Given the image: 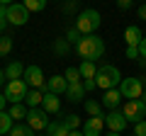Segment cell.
I'll list each match as a JSON object with an SVG mask.
<instances>
[{
  "label": "cell",
  "instance_id": "obj_36",
  "mask_svg": "<svg viewBox=\"0 0 146 136\" xmlns=\"http://www.w3.org/2000/svg\"><path fill=\"white\" fill-rule=\"evenodd\" d=\"M139 58H146V37L139 42Z\"/></svg>",
  "mask_w": 146,
  "mask_h": 136
},
{
  "label": "cell",
  "instance_id": "obj_28",
  "mask_svg": "<svg viewBox=\"0 0 146 136\" xmlns=\"http://www.w3.org/2000/svg\"><path fill=\"white\" fill-rule=\"evenodd\" d=\"M12 51V37H0V58H5Z\"/></svg>",
  "mask_w": 146,
  "mask_h": 136
},
{
  "label": "cell",
  "instance_id": "obj_30",
  "mask_svg": "<svg viewBox=\"0 0 146 136\" xmlns=\"http://www.w3.org/2000/svg\"><path fill=\"white\" fill-rule=\"evenodd\" d=\"M63 121H66V126H68L71 131L80 126V119H78V114H66V117H63Z\"/></svg>",
  "mask_w": 146,
  "mask_h": 136
},
{
  "label": "cell",
  "instance_id": "obj_6",
  "mask_svg": "<svg viewBox=\"0 0 146 136\" xmlns=\"http://www.w3.org/2000/svg\"><path fill=\"white\" fill-rule=\"evenodd\" d=\"M144 83H146L144 78H122V83H119L122 97H127V100H139L141 92H144Z\"/></svg>",
  "mask_w": 146,
  "mask_h": 136
},
{
  "label": "cell",
  "instance_id": "obj_22",
  "mask_svg": "<svg viewBox=\"0 0 146 136\" xmlns=\"http://www.w3.org/2000/svg\"><path fill=\"white\" fill-rule=\"evenodd\" d=\"M83 105H85V112H88L90 117H105L100 102H95V100H83Z\"/></svg>",
  "mask_w": 146,
  "mask_h": 136
},
{
  "label": "cell",
  "instance_id": "obj_1",
  "mask_svg": "<svg viewBox=\"0 0 146 136\" xmlns=\"http://www.w3.org/2000/svg\"><path fill=\"white\" fill-rule=\"evenodd\" d=\"M73 49H76V53H78L83 61H98V58L105 53V42L98 37V34H85Z\"/></svg>",
  "mask_w": 146,
  "mask_h": 136
},
{
  "label": "cell",
  "instance_id": "obj_38",
  "mask_svg": "<svg viewBox=\"0 0 146 136\" xmlns=\"http://www.w3.org/2000/svg\"><path fill=\"white\" fill-rule=\"evenodd\" d=\"M5 105H7V100H5V95H3V92H0V112H3V110H5Z\"/></svg>",
  "mask_w": 146,
  "mask_h": 136
},
{
  "label": "cell",
  "instance_id": "obj_21",
  "mask_svg": "<svg viewBox=\"0 0 146 136\" xmlns=\"http://www.w3.org/2000/svg\"><path fill=\"white\" fill-rule=\"evenodd\" d=\"M54 53H56V56H68V53H71V44L66 42V37L54 39Z\"/></svg>",
  "mask_w": 146,
  "mask_h": 136
},
{
  "label": "cell",
  "instance_id": "obj_44",
  "mask_svg": "<svg viewBox=\"0 0 146 136\" xmlns=\"http://www.w3.org/2000/svg\"><path fill=\"white\" fill-rule=\"evenodd\" d=\"M139 3H146V0H139Z\"/></svg>",
  "mask_w": 146,
  "mask_h": 136
},
{
  "label": "cell",
  "instance_id": "obj_7",
  "mask_svg": "<svg viewBox=\"0 0 146 136\" xmlns=\"http://www.w3.org/2000/svg\"><path fill=\"white\" fill-rule=\"evenodd\" d=\"M5 17H7V24H15V27H22L29 22V12L22 3H12V5L5 7Z\"/></svg>",
  "mask_w": 146,
  "mask_h": 136
},
{
  "label": "cell",
  "instance_id": "obj_4",
  "mask_svg": "<svg viewBox=\"0 0 146 136\" xmlns=\"http://www.w3.org/2000/svg\"><path fill=\"white\" fill-rule=\"evenodd\" d=\"M27 90H29V88H27V83L22 78L20 80H7V83H5V92H3V95H5V100L10 102V105H17V102H25Z\"/></svg>",
  "mask_w": 146,
  "mask_h": 136
},
{
  "label": "cell",
  "instance_id": "obj_45",
  "mask_svg": "<svg viewBox=\"0 0 146 136\" xmlns=\"http://www.w3.org/2000/svg\"><path fill=\"white\" fill-rule=\"evenodd\" d=\"M131 136H134V134H131Z\"/></svg>",
  "mask_w": 146,
  "mask_h": 136
},
{
  "label": "cell",
  "instance_id": "obj_37",
  "mask_svg": "<svg viewBox=\"0 0 146 136\" xmlns=\"http://www.w3.org/2000/svg\"><path fill=\"white\" fill-rule=\"evenodd\" d=\"M136 15H139L141 20H146V3H141V5H139V10H136Z\"/></svg>",
  "mask_w": 146,
  "mask_h": 136
},
{
  "label": "cell",
  "instance_id": "obj_2",
  "mask_svg": "<svg viewBox=\"0 0 146 136\" xmlns=\"http://www.w3.org/2000/svg\"><path fill=\"white\" fill-rule=\"evenodd\" d=\"M95 83H98V88H102V90L117 88V85L122 83V73H119V68L110 66V63L100 66V68H98V75H95Z\"/></svg>",
  "mask_w": 146,
  "mask_h": 136
},
{
  "label": "cell",
  "instance_id": "obj_43",
  "mask_svg": "<svg viewBox=\"0 0 146 136\" xmlns=\"http://www.w3.org/2000/svg\"><path fill=\"white\" fill-rule=\"evenodd\" d=\"M141 100H144V105H146V90H144V92H141Z\"/></svg>",
  "mask_w": 146,
  "mask_h": 136
},
{
  "label": "cell",
  "instance_id": "obj_35",
  "mask_svg": "<svg viewBox=\"0 0 146 136\" xmlns=\"http://www.w3.org/2000/svg\"><path fill=\"white\" fill-rule=\"evenodd\" d=\"M131 3H134V0H117V7H119V10H129Z\"/></svg>",
  "mask_w": 146,
  "mask_h": 136
},
{
  "label": "cell",
  "instance_id": "obj_20",
  "mask_svg": "<svg viewBox=\"0 0 146 136\" xmlns=\"http://www.w3.org/2000/svg\"><path fill=\"white\" fill-rule=\"evenodd\" d=\"M78 71H80V78H95L98 75V66H95V61H80V66H78Z\"/></svg>",
  "mask_w": 146,
  "mask_h": 136
},
{
  "label": "cell",
  "instance_id": "obj_26",
  "mask_svg": "<svg viewBox=\"0 0 146 136\" xmlns=\"http://www.w3.org/2000/svg\"><path fill=\"white\" fill-rule=\"evenodd\" d=\"M12 124H15V121H12V117L3 110V112H0V134H10Z\"/></svg>",
  "mask_w": 146,
  "mask_h": 136
},
{
  "label": "cell",
  "instance_id": "obj_27",
  "mask_svg": "<svg viewBox=\"0 0 146 136\" xmlns=\"http://www.w3.org/2000/svg\"><path fill=\"white\" fill-rule=\"evenodd\" d=\"M63 78H66L68 83H83V78H80V71H78V68H73V66H68V68H66Z\"/></svg>",
  "mask_w": 146,
  "mask_h": 136
},
{
  "label": "cell",
  "instance_id": "obj_42",
  "mask_svg": "<svg viewBox=\"0 0 146 136\" xmlns=\"http://www.w3.org/2000/svg\"><path fill=\"white\" fill-rule=\"evenodd\" d=\"M105 136H119V134H115V131H107V134H105Z\"/></svg>",
  "mask_w": 146,
  "mask_h": 136
},
{
  "label": "cell",
  "instance_id": "obj_32",
  "mask_svg": "<svg viewBox=\"0 0 146 136\" xmlns=\"http://www.w3.org/2000/svg\"><path fill=\"white\" fill-rule=\"evenodd\" d=\"M5 27H7V17H5V5H0V34L5 32Z\"/></svg>",
  "mask_w": 146,
  "mask_h": 136
},
{
  "label": "cell",
  "instance_id": "obj_31",
  "mask_svg": "<svg viewBox=\"0 0 146 136\" xmlns=\"http://www.w3.org/2000/svg\"><path fill=\"white\" fill-rule=\"evenodd\" d=\"M134 136H146V119L134 124Z\"/></svg>",
  "mask_w": 146,
  "mask_h": 136
},
{
  "label": "cell",
  "instance_id": "obj_15",
  "mask_svg": "<svg viewBox=\"0 0 146 136\" xmlns=\"http://www.w3.org/2000/svg\"><path fill=\"white\" fill-rule=\"evenodd\" d=\"M68 97V102H83L85 100V88H83V83H68V88H66V92H63Z\"/></svg>",
  "mask_w": 146,
  "mask_h": 136
},
{
  "label": "cell",
  "instance_id": "obj_25",
  "mask_svg": "<svg viewBox=\"0 0 146 136\" xmlns=\"http://www.w3.org/2000/svg\"><path fill=\"white\" fill-rule=\"evenodd\" d=\"M22 5L27 7V12H42L46 7V0H22Z\"/></svg>",
  "mask_w": 146,
  "mask_h": 136
},
{
  "label": "cell",
  "instance_id": "obj_41",
  "mask_svg": "<svg viewBox=\"0 0 146 136\" xmlns=\"http://www.w3.org/2000/svg\"><path fill=\"white\" fill-rule=\"evenodd\" d=\"M12 3H15V0H0V5H5V7H7V5H12Z\"/></svg>",
  "mask_w": 146,
  "mask_h": 136
},
{
  "label": "cell",
  "instance_id": "obj_29",
  "mask_svg": "<svg viewBox=\"0 0 146 136\" xmlns=\"http://www.w3.org/2000/svg\"><path fill=\"white\" fill-rule=\"evenodd\" d=\"M80 39H83V34H80V32H78V29H76V27H71V29H68V32H66V42H68V44H71V46H76V44H78V42H80Z\"/></svg>",
  "mask_w": 146,
  "mask_h": 136
},
{
  "label": "cell",
  "instance_id": "obj_33",
  "mask_svg": "<svg viewBox=\"0 0 146 136\" xmlns=\"http://www.w3.org/2000/svg\"><path fill=\"white\" fill-rule=\"evenodd\" d=\"M124 56H127V58H139V46H127Z\"/></svg>",
  "mask_w": 146,
  "mask_h": 136
},
{
  "label": "cell",
  "instance_id": "obj_12",
  "mask_svg": "<svg viewBox=\"0 0 146 136\" xmlns=\"http://www.w3.org/2000/svg\"><path fill=\"white\" fill-rule=\"evenodd\" d=\"M68 88V80L63 78V75H54V78L46 80V85H44V92H54V95H63Z\"/></svg>",
  "mask_w": 146,
  "mask_h": 136
},
{
  "label": "cell",
  "instance_id": "obj_17",
  "mask_svg": "<svg viewBox=\"0 0 146 136\" xmlns=\"http://www.w3.org/2000/svg\"><path fill=\"white\" fill-rule=\"evenodd\" d=\"M124 39H127V46H139V42L144 39V34H141V29L136 24H129L124 29Z\"/></svg>",
  "mask_w": 146,
  "mask_h": 136
},
{
  "label": "cell",
  "instance_id": "obj_13",
  "mask_svg": "<svg viewBox=\"0 0 146 136\" xmlns=\"http://www.w3.org/2000/svg\"><path fill=\"white\" fill-rule=\"evenodd\" d=\"M42 110L46 112V114H58V112H61V100H58V95H54V92H44Z\"/></svg>",
  "mask_w": 146,
  "mask_h": 136
},
{
  "label": "cell",
  "instance_id": "obj_23",
  "mask_svg": "<svg viewBox=\"0 0 146 136\" xmlns=\"http://www.w3.org/2000/svg\"><path fill=\"white\" fill-rule=\"evenodd\" d=\"M7 114L12 117V121H20V119H27V107L22 105V102H17V105L10 107V112Z\"/></svg>",
  "mask_w": 146,
  "mask_h": 136
},
{
  "label": "cell",
  "instance_id": "obj_19",
  "mask_svg": "<svg viewBox=\"0 0 146 136\" xmlns=\"http://www.w3.org/2000/svg\"><path fill=\"white\" fill-rule=\"evenodd\" d=\"M42 100H44V90L29 88L27 90V97H25V105L27 107H42Z\"/></svg>",
  "mask_w": 146,
  "mask_h": 136
},
{
  "label": "cell",
  "instance_id": "obj_10",
  "mask_svg": "<svg viewBox=\"0 0 146 136\" xmlns=\"http://www.w3.org/2000/svg\"><path fill=\"white\" fill-rule=\"evenodd\" d=\"M127 124L129 121L124 119V114L117 110H110V114H105V126H107L110 131H115V134H122V131L127 129Z\"/></svg>",
  "mask_w": 146,
  "mask_h": 136
},
{
  "label": "cell",
  "instance_id": "obj_3",
  "mask_svg": "<svg viewBox=\"0 0 146 136\" xmlns=\"http://www.w3.org/2000/svg\"><path fill=\"white\" fill-rule=\"evenodd\" d=\"M100 22H102V20H100V12L98 10H83L78 15V20H76V24H73V27L85 37V34H95V32H98Z\"/></svg>",
  "mask_w": 146,
  "mask_h": 136
},
{
  "label": "cell",
  "instance_id": "obj_11",
  "mask_svg": "<svg viewBox=\"0 0 146 136\" xmlns=\"http://www.w3.org/2000/svg\"><path fill=\"white\" fill-rule=\"evenodd\" d=\"M105 129V117H90L83 124V136H102Z\"/></svg>",
  "mask_w": 146,
  "mask_h": 136
},
{
  "label": "cell",
  "instance_id": "obj_16",
  "mask_svg": "<svg viewBox=\"0 0 146 136\" xmlns=\"http://www.w3.org/2000/svg\"><path fill=\"white\" fill-rule=\"evenodd\" d=\"M44 131H46V136H68V134H71V129L66 126V121H63V119L49 121V126Z\"/></svg>",
  "mask_w": 146,
  "mask_h": 136
},
{
  "label": "cell",
  "instance_id": "obj_14",
  "mask_svg": "<svg viewBox=\"0 0 146 136\" xmlns=\"http://www.w3.org/2000/svg\"><path fill=\"white\" fill-rule=\"evenodd\" d=\"M100 105L110 107V110H117V107L122 105V92H119V88H110V90H105L102 102H100Z\"/></svg>",
  "mask_w": 146,
  "mask_h": 136
},
{
  "label": "cell",
  "instance_id": "obj_5",
  "mask_svg": "<svg viewBox=\"0 0 146 136\" xmlns=\"http://www.w3.org/2000/svg\"><path fill=\"white\" fill-rule=\"evenodd\" d=\"M122 114H124L127 121H131V124H136V121H144L146 117V105H144V100H127L124 107H122Z\"/></svg>",
  "mask_w": 146,
  "mask_h": 136
},
{
  "label": "cell",
  "instance_id": "obj_40",
  "mask_svg": "<svg viewBox=\"0 0 146 136\" xmlns=\"http://www.w3.org/2000/svg\"><path fill=\"white\" fill-rule=\"evenodd\" d=\"M68 136H83V131H78V129H73V131H71V134H68Z\"/></svg>",
  "mask_w": 146,
  "mask_h": 136
},
{
  "label": "cell",
  "instance_id": "obj_9",
  "mask_svg": "<svg viewBox=\"0 0 146 136\" xmlns=\"http://www.w3.org/2000/svg\"><path fill=\"white\" fill-rule=\"evenodd\" d=\"M22 80L27 83V88H34V90H44V85H46V78H44V73H42L39 66H25Z\"/></svg>",
  "mask_w": 146,
  "mask_h": 136
},
{
  "label": "cell",
  "instance_id": "obj_24",
  "mask_svg": "<svg viewBox=\"0 0 146 136\" xmlns=\"http://www.w3.org/2000/svg\"><path fill=\"white\" fill-rule=\"evenodd\" d=\"M10 136H36V131H34V129H29L27 124H12Z\"/></svg>",
  "mask_w": 146,
  "mask_h": 136
},
{
  "label": "cell",
  "instance_id": "obj_39",
  "mask_svg": "<svg viewBox=\"0 0 146 136\" xmlns=\"http://www.w3.org/2000/svg\"><path fill=\"white\" fill-rule=\"evenodd\" d=\"M5 80H7V78H5V71L0 68V85H5Z\"/></svg>",
  "mask_w": 146,
  "mask_h": 136
},
{
  "label": "cell",
  "instance_id": "obj_34",
  "mask_svg": "<svg viewBox=\"0 0 146 136\" xmlns=\"http://www.w3.org/2000/svg\"><path fill=\"white\" fill-rule=\"evenodd\" d=\"M83 88H85V92H88V90H95V88H98L95 78H85V80H83Z\"/></svg>",
  "mask_w": 146,
  "mask_h": 136
},
{
  "label": "cell",
  "instance_id": "obj_8",
  "mask_svg": "<svg viewBox=\"0 0 146 136\" xmlns=\"http://www.w3.org/2000/svg\"><path fill=\"white\" fill-rule=\"evenodd\" d=\"M27 126L34 129V131H44L49 126V114L42 107H29L27 110Z\"/></svg>",
  "mask_w": 146,
  "mask_h": 136
},
{
  "label": "cell",
  "instance_id": "obj_18",
  "mask_svg": "<svg viewBox=\"0 0 146 136\" xmlns=\"http://www.w3.org/2000/svg\"><path fill=\"white\" fill-rule=\"evenodd\" d=\"M22 75H25V66H22L20 61H10L5 68V78L7 80H20Z\"/></svg>",
  "mask_w": 146,
  "mask_h": 136
}]
</instances>
